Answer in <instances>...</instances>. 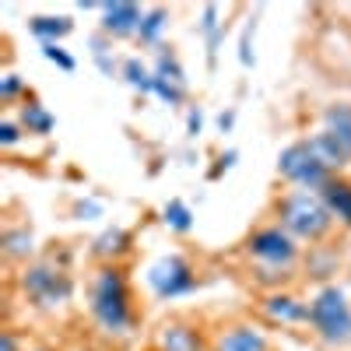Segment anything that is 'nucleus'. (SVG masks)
I'll list each match as a JSON object with an SVG mask.
<instances>
[{"label":"nucleus","mask_w":351,"mask_h":351,"mask_svg":"<svg viewBox=\"0 0 351 351\" xmlns=\"http://www.w3.org/2000/svg\"><path fill=\"white\" fill-rule=\"evenodd\" d=\"M84 302H88V316H92V324L99 327L102 337L123 341L141 324V306H137L134 281H130L127 267H120V263L95 267L88 274Z\"/></svg>","instance_id":"f257e3e1"},{"label":"nucleus","mask_w":351,"mask_h":351,"mask_svg":"<svg viewBox=\"0 0 351 351\" xmlns=\"http://www.w3.org/2000/svg\"><path fill=\"white\" fill-rule=\"evenodd\" d=\"M14 281H18L25 306L36 313H46V316L67 309L77 291V278L64 253H39L32 263H25L14 274Z\"/></svg>","instance_id":"f03ea898"},{"label":"nucleus","mask_w":351,"mask_h":351,"mask_svg":"<svg viewBox=\"0 0 351 351\" xmlns=\"http://www.w3.org/2000/svg\"><path fill=\"white\" fill-rule=\"evenodd\" d=\"M271 218L291 232L302 246H324L330 236H334V215L327 211V204L319 193L313 190H281L274 200H271Z\"/></svg>","instance_id":"7ed1b4c3"},{"label":"nucleus","mask_w":351,"mask_h":351,"mask_svg":"<svg viewBox=\"0 0 351 351\" xmlns=\"http://www.w3.org/2000/svg\"><path fill=\"white\" fill-rule=\"evenodd\" d=\"M306 330L327 351H348L351 348V299L341 285H319L309 295Z\"/></svg>","instance_id":"20e7f679"},{"label":"nucleus","mask_w":351,"mask_h":351,"mask_svg":"<svg viewBox=\"0 0 351 351\" xmlns=\"http://www.w3.org/2000/svg\"><path fill=\"white\" fill-rule=\"evenodd\" d=\"M239 250L250 260V267L256 263V267L278 271V274H295V267L302 263V243L291 236V232H285L271 215L246 232Z\"/></svg>","instance_id":"39448f33"},{"label":"nucleus","mask_w":351,"mask_h":351,"mask_svg":"<svg viewBox=\"0 0 351 351\" xmlns=\"http://www.w3.org/2000/svg\"><path fill=\"white\" fill-rule=\"evenodd\" d=\"M334 169L324 162V155L316 152V144L309 137H299L281 148L278 155V180L291 190H313L319 193L330 180H334Z\"/></svg>","instance_id":"423d86ee"},{"label":"nucleus","mask_w":351,"mask_h":351,"mask_svg":"<svg viewBox=\"0 0 351 351\" xmlns=\"http://www.w3.org/2000/svg\"><path fill=\"white\" fill-rule=\"evenodd\" d=\"M309 141L334 172H351V102H327Z\"/></svg>","instance_id":"0eeeda50"},{"label":"nucleus","mask_w":351,"mask_h":351,"mask_svg":"<svg viewBox=\"0 0 351 351\" xmlns=\"http://www.w3.org/2000/svg\"><path fill=\"white\" fill-rule=\"evenodd\" d=\"M148 288L158 302H172V299H186L204 285L197 263L186 253H165L158 256L152 267H148Z\"/></svg>","instance_id":"6e6552de"},{"label":"nucleus","mask_w":351,"mask_h":351,"mask_svg":"<svg viewBox=\"0 0 351 351\" xmlns=\"http://www.w3.org/2000/svg\"><path fill=\"white\" fill-rule=\"evenodd\" d=\"M256 316L271 327H306L309 299L295 295V291H288V288L263 291V295L256 299Z\"/></svg>","instance_id":"1a4fd4ad"},{"label":"nucleus","mask_w":351,"mask_h":351,"mask_svg":"<svg viewBox=\"0 0 351 351\" xmlns=\"http://www.w3.org/2000/svg\"><path fill=\"white\" fill-rule=\"evenodd\" d=\"M208 351H274V341L253 319H228L218 330H211Z\"/></svg>","instance_id":"9d476101"},{"label":"nucleus","mask_w":351,"mask_h":351,"mask_svg":"<svg viewBox=\"0 0 351 351\" xmlns=\"http://www.w3.org/2000/svg\"><path fill=\"white\" fill-rule=\"evenodd\" d=\"M152 348L158 351H208L211 348V334H204L193 319L186 316H169L158 324Z\"/></svg>","instance_id":"9b49d317"},{"label":"nucleus","mask_w":351,"mask_h":351,"mask_svg":"<svg viewBox=\"0 0 351 351\" xmlns=\"http://www.w3.org/2000/svg\"><path fill=\"white\" fill-rule=\"evenodd\" d=\"M102 36L112 39V43H120V39H137L141 32V21L144 14H148V8H141V4H127V0H120V4H102Z\"/></svg>","instance_id":"f8f14e48"},{"label":"nucleus","mask_w":351,"mask_h":351,"mask_svg":"<svg viewBox=\"0 0 351 351\" xmlns=\"http://www.w3.org/2000/svg\"><path fill=\"white\" fill-rule=\"evenodd\" d=\"M0 253H4L8 267H25L32 263L36 253V228L28 221H8L4 232H0Z\"/></svg>","instance_id":"ddd939ff"},{"label":"nucleus","mask_w":351,"mask_h":351,"mask_svg":"<svg viewBox=\"0 0 351 351\" xmlns=\"http://www.w3.org/2000/svg\"><path fill=\"white\" fill-rule=\"evenodd\" d=\"M130 253H134V232L123 228V225L106 228L102 236L92 239V250H88V256H92L99 267H109V263H120V267H123V260Z\"/></svg>","instance_id":"4468645a"},{"label":"nucleus","mask_w":351,"mask_h":351,"mask_svg":"<svg viewBox=\"0 0 351 351\" xmlns=\"http://www.w3.org/2000/svg\"><path fill=\"white\" fill-rule=\"evenodd\" d=\"M319 197H324L327 211L334 215L337 228H348L351 232V172H337L334 180L319 190Z\"/></svg>","instance_id":"2eb2a0df"},{"label":"nucleus","mask_w":351,"mask_h":351,"mask_svg":"<svg viewBox=\"0 0 351 351\" xmlns=\"http://www.w3.org/2000/svg\"><path fill=\"white\" fill-rule=\"evenodd\" d=\"M28 32H32L43 46H60V39H67L74 32V18H67V14H32L28 18Z\"/></svg>","instance_id":"dca6fc26"},{"label":"nucleus","mask_w":351,"mask_h":351,"mask_svg":"<svg viewBox=\"0 0 351 351\" xmlns=\"http://www.w3.org/2000/svg\"><path fill=\"white\" fill-rule=\"evenodd\" d=\"M18 123L25 127L28 137H49L53 127H56V116H53V112L32 95V99H28V102L18 109Z\"/></svg>","instance_id":"f3484780"},{"label":"nucleus","mask_w":351,"mask_h":351,"mask_svg":"<svg viewBox=\"0 0 351 351\" xmlns=\"http://www.w3.org/2000/svg\"><path fill=\"white\" fill-rule=\"evenodd\" d=\"M225 32H228V25L221 21V8L218 4H208V8L200 11V36H204V46H208V64L211 67L218 60V46H221Z\"/></svg>","instance_id":"a211bd4d"},{"label":"nucleus","mask_w":351,"mask_h":351,"mask_svg":"<svg viewBox=\"0 0 351 351\" xmlns=\"http://www.w3.org/2000/svg\"><path fill=\"white\" fill-rule=\"evenodd\" d=\"M169 8H148V14H144V21H141V32H137V46H144V49H162L165 43H162V36H165V28H169Z\"/></svg>","instance_id":"6ab92c4d"},{"label":"nucleus","mask_w":351,"mask_h":351,"mask_svg":"<svg viewBox=\"0 0 351 351\" xmlns=\"http://www.w3.org/2000/svg\"><path fill=\"white\" fill-rule=\"evenodd\" d=\"M120 77L134 88L137 95H152V88H155V71L141 60V56H127L123 67H120Z\"/></svg>","instance_id":"aec40b11"},{"label":"nucleus","mask_w":351,"mask_h":351,"mask_svg":"<svg viewBox=\"0 0 351 351\" xmlns=\"http://www.w3.org/2000/svg\"><path fill=\"white\" fill-rule=\"evenodd\" d=\"M162 221L169 232H176V236H190L193 232V211H190V204L180 200V197H172L165 200V208H162Z\"/></svg>","instance_id":"412c9836"},{"label":"nucleus","mask_w":351,"mask_h":351,"mask_svg":"<svg viewBox=\"0 0 351 351\" xmlns=\"http://www.w3.org/2000/svg\"><path fill=\"white\" fill-rule=\"evenodd\" d=\"M28 99H32V88L25 84V77L21 74H14V71H8L4 77H0V106L4 109H21Z\"/></svg>","instance_id":"4be33fe9"},{"label":"nucleus","mask_w":351,"mask_h":351,"mask_svg":"<svg viewBox=\"0 0 351 351\" xmlns=\"http://www.w3.org/2000/svg\"><path fill=\"white\" fill-rule=\"evenodd\" d=\"M158 77H165V81H172V84H183L186 88V67L180 64V56H176V49L172 46H162V49H155V67H152Z\"/></svg>","instance_id":"5701e85b"},{"label":"nucleus","mask_w":351,"mask_h":351,"mask_svg":"<svg viewBox=\"0 0 351 351\" xmlns=\"http://www.w3.org/2000/svg\"><path fill=\"white\" fill-rule=\"evenodd\" d=\"M21 137H28L25 134V127L18 123V116H4V120H0V148H18L21 144Z\"/></svg>","instance_id":"b1692460"},{"label":"nucleus","mask_w":351,"mask_h":351,"mask_svg":"<svg viewBox=\"0 0 351 351\" xmlns=\"http://www.w3.org/2000/svg\"><path fill=\"white\" fill-rule=\"evenodd\" d=\"M43 56H46L49 64H56V67H60L64 74L77 71V60H74V56H71V53H67L64 46H43Z\"/></svg>","instance_id":"393cba45"},{"label":"nucleus","mask_w":351,"mask_h":351,"mask_svg":"<svg viewBox=\"0 0 351 351\" xmlns=\"http://www.w3.org/2000/svg\"><path fill=\"white\" fill-rule=\"evenodd\" d=\"M28 344H21V334H18V327H4L0 330V351H25Z\"/></svg>","instance_id":"a878e982"},{"label":"nucleus","mask_w":351,"mask_h":351,"mask_svg":"<svg viewBox=\"0 0 351 351\" xmlns=\"http://www.w3.org/2000/svg\"><path fill=\"white\" fill-rule=\"evenodd\" d=\"M253 32H256V21H250V25H246L243 43H239V64H243V67H253V60H256V56H253V49H250V39H253Z\"/></svg>","instance_id":"bb28decb"},{"label":"nucleus","mask_w":351,"mask_h":351,"mask_svg":"<svg viewBox=\"0 0 351 351\" xmlns=\"http://www.w3.org/2000/svg\"><path fill=\"white\" fill-rule=\"evenodd\" d=\"M232 162H236V152H225V155H218V165L211 169V180H218L221 172H228V169H232Z\"/></svg>","instance_id":"cd10ccee"},{"label":"nucleus","mask_w":351,"mask_h":351,"mask_svg":"<svg viewBox=\"0 0 351 351\" xmlns=\"http://www.w3.org/2000/svg\"><path fill=\"white\" fill-rule=\"evenodd\" d=\"M200 127H204V116H200V109H190V112H186V130L197 137V134H200Z\"/></svg>","instance_id":"c85d7f7f"},{"label":"nucleus","mask_w":351,"mask_h":351,"mask_svg":"<svg viewBox=\"0 0 351 351\" xmlns=\"http://www.w3.org/2000/svg\"><path fill=\"white\" fill-rule=\"evenodd\" d=\"M232 123H236V112H232V109L218 116V127H221V130H232Z\"/></svg>","instance_id":"c756f323"},{"label":"nucleus","mask_w":351,"mask_h":351,"mask_svg":"<svg viewBox=\"0 0 351 351\" xmlns=\"http://www.w3.org/2000/svg\"><path fill=\"white\" fill-rule=\"evenodd\" d=\"M25 351H60V348H53V344H43V341H39V344H28Z\"/></svg>","instance_id":"7c9ffc66"},{"label":"nucleus","mask_w":351,"mask_h":351,"mask_svg":"<svg viewBox=\"0 0 351 351\" xmlns=\"http://www.w3.org/2000/svg\"><path fill=\"white\" fill-rule=\"evenodd\" d=\"M144 351H158V348H152V344H148V348H144Z\"/></svg>","instance_id":"2f4dec72"},{"label":"nucleus","mask_w":351,"mask_h":351,"mask_svg":"<svg viewBox=\"0 0 351 351\" xmlns=\"http://www.w3.org/2000/svg\"><path fill=\"white\" fill-rule=\"evenodd\" d=\"M92 351H99V348H92Z\"/></svg>","instance_id":"473e14b6"}]
</instances>
